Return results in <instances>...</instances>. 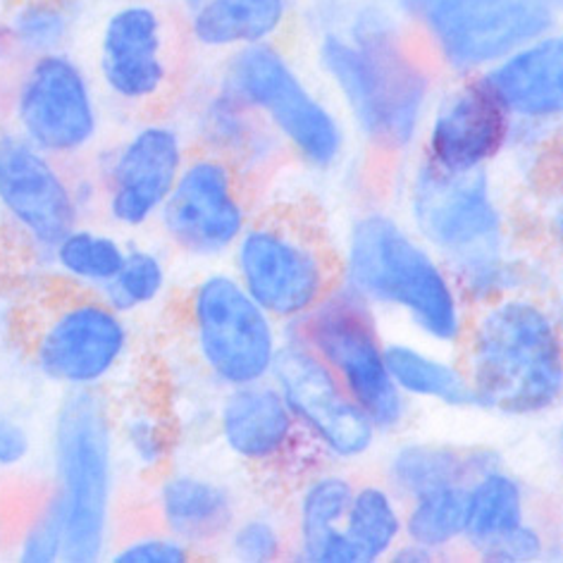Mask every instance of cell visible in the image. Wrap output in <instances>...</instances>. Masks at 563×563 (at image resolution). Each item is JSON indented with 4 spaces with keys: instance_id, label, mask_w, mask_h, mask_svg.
I'll return each instance as SVG.
<instances>
[{
    "instance_id": "cell-1",
    "label": "cell",
    "mask_w": 563,
    "mask_h": 563,
    "mask_svg": "<svg viewBox=\"0 0 563 563\" xmlns=\"http://www.w3.org/2000/svg\"><path fill=\"white\" fill-rule=\"evenodd\" d=\"M316 65L344 120L379 156L418 151L440 69L385 0H311Z\"/></svg>"
},
{
    "instance_id": "cell-2",
    "label": "cell",
    "mask_w": 563,
    "mask_h": 563,
    "mask_svg": "<svg viewBox=\"0 0 563 563\" xmlns=\"http://www.w3.org/2000/svg\"><path fill=\"white\" fill-rule=\"evenodd\" d=\"M411 230L454 277L468 308L530 291V265L518 256L506 201L492 170L449 173L416 153L406 175Z\"/></svg>"
},
{
    "instance_id": "cell-3",
    "label": "cell",
    "mask_w": 563,
    "mask_h": 563,
    "mask_svg": "<svg viewBox=\"0 0 563 563\" xmlns=\"http://www.w3.org/2000/svg\"><path fill=\"white\" fill-rule=\"evenodd\" d=\"M456 358L477 411L538 418L559 408L563 342L559 316L538 291H518L473 306Z\"/></svg>"
},
{
    "instance_id": "cell-4",
    "label": "cell",
    "mask_w": 563,
    "mask_h": 563,
    "mask_svg": "<svg viewBox=\"0 0 563 563\" xmlns=\"http://www.w3.org/2000/svg\"><path fill=\"white\" fill-rule=\"evenodd\" d=\"M340 285L375 311H394L422 340L456 351L471 308L442 261L387 210L371 208L349 224Z\"/></svg>"
},
{
    "instance_id": "cell-5",
    "label": "cell",
    "mask_w": 563,
    "mask_h": 563,
    "mask_svg": "<svg viewBox=\"0 0 563 563\" xmlns=\"http://www.w3.org/2000/svg\"><path fill=\"white\" fill-rule=\"evenodd\" d=\"M118 459L115 408L106 391H67L51 430V489L65 520L63 561L93 563L112 549Z\"/></svg>"
},
{
    "instance_id": "cell-6",
    "label": "cell",
    "mask_w": 563,
    "mask_h": 563,
    "mask_svg": "<svg viewBox=\"0 0 563 563\" xmlns=\"http://www.w3.org/2000/svg\"><path fill=\"white\" fill-rule=\"evenodd\" d=\"M216 79L258 112L299 165L311 173H332L344 163V115L311 87L282 41L222 55Z\"/></svg>"
},
{
    "instance_id": "cell-7",
    "label": "cell",
    "mask_w": 563,
    "mask_h": 563,
    "mask_svg": "<svg viewBox=\"0 0 563 563\" xmlns=\"http://www.w3.org/2000/svg\"><path fill=\"white\" fill-rule=\"evenodd\" d=\"M32 368L65 391H106L134 354V328L101 294L63 285L22 316Z\"/></svg>"
},
{
    "instance_id": "cell-8",
    "label": "cell",
    "mask_w": 563,
    "mask_h": 563,
    "mask_svg": "<svg viewBox=\"0 0 563 563\" xmlns=\"http://www.w3.org/2000/svg\"><path fill=\"white\" fill-rule=\"evenodd\" d=\"M228 258L249 297L282 328L340 285V251L311 216L291 208L253 213Z\"/></svg>"
},
{
    "instance_id": "cell-9",
    "label": "cell",
    "mask_w": 563,
    "mask_h": 563,
    "mask_svg": "<svg viewBox=\"0 0 563 563\" xmlns=\"http://www.w3.org/2000/svg\"><path fill=\"white\" fill-rule=\"evenodd\" d=\"M440 75L473 77L559 32L563 0H394Z\"/></svg>"
},
{
    "instance_id": "cell-10",
    "label": "cell",
    "mask_w": 563,
    "mask_h": 563,
    "mask_svg": "<svg viewBox=\"0 0 563 563\" xmlns=\"http://www.w3.org/2000/svg\"><path fill=\"white\" fill-rule=\"evenodd\" d=\"M179 10L165 0H118L101 24L93 46V79L106 103L132 115H148L173 101L179 89Z\"/></svg>"
},
{
    "instance_id": "cell-11",
    "label": "cell",
    "mask_w": 563,
    "mask_h": 563,
    "mask_svg": "<svg viewBox=\"0 0 563 563\" xmlns=\"http://www.w3.org/2000/svg\"><path fill=\"white\" fill-rule=\"evenodd\" d=\"M106 98L73 51L15 63L8 87V124L67 165L89 161L106 134Z\"/></svg>"
},
{
    "instance_id": "cell-12",
    "label": "cell",
    "mask_w": 563,
    "mask_h": 563,
    "mask_svg": "<svg viewBox=\"0 0 563 563\" xmlns=\"http://www.w3.org/2000/svg\"><path fill=\"white\" fill-rule=\"evenodd\" d=\"M285 336L311 349L328 365L379 434L404 430L411 401L391 383L383 328L371 303L336 285L316 308L287 325Z\"/></svg>"
},
{
    "instance_id": "cell-13",
    "label": "cell",
    "mask_w": 563,
    "mask_h": 563,
    "mask_svg": "<svg viewBox=\"0 0 563 563\" xmlns=\"http://www.w3.org/2000/svg\"><path fill=\"white\" fill-rule=\"evenodd\" d=\"M185 330L196 363L216 387L271 379L285 328L249 297L232 271H206L185 294Z\"/></svg>"
},
{
    "instance_id": "cell-14",
    "label": "cell",
    "mask_w": 563,
    "mask_h": 563,
    "mask_svg": "<svg viewBox=\"0 0 563 563\" xmlns=\"http://www.w3.org/2000/svg\"><path fill=\"white\" fill-rule=\"evenodd\" d=\"M191 151L185 126L163 112L141 115L112 144L103 141L89 158L101 187L98 216L122 232L151 228Z\"/></svg>"
},
{
    "instance_id": "cell-15",
    "label": "cell",
    "mask_w": 563,
    "mask_h": 563,
    "mask_svg": "<svg viewBox=\"0 0 563 563\" xmlns=\"http://www.w3.org/2000/svg\"><path fill=\"white\" fill-rule=\"evenodd\" d=\"M249 181L218 153L194 148L156 218L167 249L196 263H216L251 222Z\"/></svg>"
},
{
    "instance_id": "cell-16",
    "label": "cell",
    "mask_w": 563,
    "mask_h": 563,
    "mask_svg": "<svg viewBox=\"0 0 563 563\" xmlns=\"http://www.w3.org/2000/svg\"><path fill=\"white\" fill-rule=\"evenodd\" d=\"M271 379L328 463H356L373 452L379 438L373 420L311 349L285 336Z\"/></svg>"
},
{
    "instance_id": "cell-17",
    "label": "cell",
    "mask_w": 563,
    "mask_h": 563,
    "mask_svg": "<svg viewBox=\"0 0 563 563\" xmlns=\"http://www.w3.org/2000/svg\"><path fill=\"white\" fill-rule=\"evenodd\" d=\"M0 216L38 256L84 222L73 165L48 156L10 124H0Z\"/></svg>"
},
{
    "instance_id": "cell-18",
    "label": "cell",
    "mask_w": 563,
    "mask_h": 563,
    "mask_svg": "<svg viewBox=\"0 0 563 563\" xmlns=\"http://www.w3.org/2000/svg\"><path fill=\"white\" fill-rule=\"evenodd\" d=\"M514 120L481 75L449 77L422 124L418 156L449 173L492 170L506 161Z\"/></svg>"
},
{
    "instance_id": "cell-19",
    "label": "cell",
    "mask_w": 563,
    "mask_h": 563,
    "mask_svg": "<svg viewBox=\"0 0 563 563\" xmlns=\"http://www.w3.org/2000/svg\"><path fill=\"white\" fill-rule=\"evenodd\" d=\"M216 432L224 452L256 473H291L303 481L318 471L316 459L325 461L297 426L273 379L222 389Z\"/></svg>"
},
{
    "instance_id": "cell-20",
    "label": "cell",
    "mask_w": 563,
    "mask_h": 563,
    "mask_svg": "<svg viewBox=\"0 0 563 563\" xmlns=\"http://www.w3.org/2000/svg\"><path fill=\"white\" fill-rule=\"evenodd\" d=\"M191 139L194 148L218 153L230 161L242 177H265L289 158L279 136L244 101L224 89L213 77L189 93L185 112L177 118Z\"/></svg>"
},
{
    "instance_id": "cell-21",
    "label": "cell",
    "mask_w": 563,
    "mask_h": 563,
    "mask_svg": "<svg viewBox=\"0 0 563 563\" xmlns=\"http://www.w3.org/2000/svg\"><path fill=\"white\" fill-rule=\"evenodd\" d=\"M516 124L559 130L563 115V38L552 32L481 73Z\"/></svg>"
},
{
    "instance_id": "cell-22",
    "label": "cell",
    "mask_w": 563,
    "mask_h": 563,
    "mask_svg": "<svg viewBox=\"0 0 563 563\" xmlns=\"http://www.w3.org/2000/svg\"><path fill=\"white\" fill-rule=\"evenodd\" d=\"M153 489L161 530L185 542L191 552L218 547L239 518L234 489L220 477L199 471L165 468Z\"/></svg>"
},
{
    "instance_id": "cell-23",
    "label": "cell",
    "mask_w": 563,
    "mask_h": 563,
    "mask_svg": "<svg viewBox=\"0 0 563 563\" xmlns=\"http://www.w3.org/2000/svg\"><path fill=\"white\" fill-rule=\"evenodd\" d=\"M179 20L194 51L222 58L285 38L297 20V0H189Z\"/></svg>"
},
{
    "instance_id": "cell-24",
    "label": "cell",
    "mask_w": 563,
    "mask_h": 563,
    "mask_svg": "<svg viewBox=\"0 0 563 563\" xmlns=\"http://www.w3.org/2000/svg\"><path fill=\"white\" fill-rule=\"evenodd\" d=\"M501 466V456L487 446L459 449L442 442H404L394 446L385 466V483L401 501L422 492L468 485L475 475Z\"/></svg>"
},
{
    "instance_id": "cell-25",
    "label": "cell",
    "mask_w": 563,
    "mask_h": 563,
    "mask_svg": "<svg viewBox=\"0 0 563 563\" xmlns=\"http://www.w3.org/2000/svg\"><path fill=\"white\" fill-rule=\"evenodd\" d=\"M391 383L408 401H434L454 411L475 408L473 389L459 358H449L406 340H385Z\"/></svg>"
},
{
    "instance_id": "cell-26",
    "label": "cell",
    "mask_w": 563,
    "mask_h": 563,
    "mask_svg": "<svg viewBox=\"0 0 563 563\" xmlns=\"http://www.w3.org/2000/svg\"><path fill=\"white\" fill-rule=\"evenodd\" d=\"M530 520L528 492L514 473L501 466L475 475L466 485L461 544L481 554L489 544L506 538Z\"/></svg>"
},
{
    "instance_id": "cell-27",
    "label": "cell",
    "mask_w": 563,
    "mask_h": 563,
    "mask_svg": "<svg viewBox=\"0 0 563 563\" xmlns=\"http://www.w3.org/2000/svg\"><path fill=\"white\" fill-rule=\"evenodd\" d=\"M356 483L342 471L318 468L306 475L294 501L291 552L301 561L318 563L325 544L342 530Z\"/></svg>"
},
{
    "instance_id": "cell-28",
    "label": "cell",
    "mask_w": 563,
    "mask_h": 563,
    "mask_svg": "<svg viewBox=\"0 0 563 563\" xmlns=\"http://www.w3.org/2000/svg\"><path fill=\"white\" fill-rule=\"evenodd\" d=\"M356 563H377L404 540V501L385 481H365L354 487L342 523Z\"/></svg>"
},
{
    "instance_id": "cell-29",
    "label": "cell",
    "mask_w": 563,
    "mask_h": 563,
    "mask_svg": "<svg viewBox=\"0 0 563 563\" xmlns=\"http://www.w3.org/2000/svg\"><path fill=\"white\" fill-rule=\"evenodd\" d=\"M126 242L91 222H79L46 253L51 271L67 287L101 294L118 275L124 261Z\"/></svg>"
},
{
    "instance_id": "cell-30",
    "label": "cell",
    "mask_w": 563,
    "mask_h": 563,
    "mask_svg": "<svg viewBox=\"0 0 563 563\" xmlns=\"http://www.w3.org/2000/svg\"><path fill=\"white\" fill-rule=\"evenodd\" d=\"M5 36L18 60L69 51L79 26L75 0H18L5 12Z\"/></svg>"
},
{
    "instance_id": "cell-31",
    "label": "cell",
    "mask_w": 563,
    "mask_h": 563,
    "mask_svg": "<svg viewBox=\"0 0 563 563\" xmlns=\"http://www.w3.org/2000/svg\"><path fill=\"white\" fill-rule=\"evenodd\" d=\"M118 454L141 475H161L175 454V428L163 408L132 401L115 408Z\"/></svg>"
},
{
    "instance_id": "cell-32",
    "label": "cell",
    "mask_w": 563,
    "mask_h": 563,
    "mask_svg": "<svg viewBox=\"0 0 563 563\" xmlns=\"http://www.w3.org/2000/svg\"><path fill=\"white\" fill-rule=\"evenodd\" d=\"M167 291H170V263L165 253L156 246L130 242L118 275L103 287L101 297L115 311L132 318L158 306Z\"/></svg>"
},
{
    "instance_id": "cell-33",
    "label": "cell",
    "mask_w": 563,
    "mask_h": 563,
    "mask_svg": "<svg viewBox=\"0 0 563 563\" xmlns=\"http://www.w3.org/2000/svg\"><path fill=\"white\" fill-rule=\"evenodd\" d=\"M466 485L438 487L404 501V540L440 556L463 540Z\"/></svg>"
},
{
    "instance_id": "cell-34",
    "label": "cell",
    "mask_w": 563,
    "mask_h": 563,
    "mask_svg": "<svg viewBox=\"0 0 563 563\" xmlns=\"http://www.w3.org/2000/svg\"><path fill=\"white\" fill-rule=\"evenodd\" d=\"M222 547L236 561L273 563L287 556L291 540L273 514L253 511L246 516L239 514Z\"/></svg>"
},
{
    "instance_id": "cell-35",
    "label": "cell",
    "mask_w": 563,
    "mask_h": 563,
    "mask_svg": "<svg viewBox=\"0 0 563 563\" xmlns=\"http://www.w3.org/2000/svg\"><path fill=\"white\" fill-rule=\"evenodd\" d=\"M65 520L60 501L48 487L34 509L20 526L15 538V556L22 563H55L63 561Z\"/></svg>"
},
{
    "instance_id": "cell-36",
    "label": "cell",
    "mask_w": 563,
    "mask_h": 563,
    "mask_svg": "<svg viewBox=\"0 0 563 563\" xmlns=\"http://www.w3.org/2000/svg\"><path fill=\"white\" fill-rule=\"evenodd\" d=\"M191 556V549L165 530L136 534L108 552L115 563H187Z\"/></svg>"
},
{
    "instance_id": "cell-37",
    "label": "cell",
    "mask_w": 563,
    "mask_h": 563,
    "mask_svg": "<svg viewBox=\"0 0 563 563\" xmlns=\"http://www.w3.org/2000/svg\"><path fill=\"white\" fill-rule=\"evenodd\" d=\"M544 554H547L544 532L534 526L532 520H526L523 526L506 534V538L497 540L495 544H489L485 552H481L477 556L489 563H530V561H540Z\"/></svg>"
},
{
    "instance_id": "cell-38",
    "label": "cell",
    "mask_w": 563,
    "mask_h": 563,
    "mask_svg": "<svg viewBox=\"0 0 563 563\" xmlns=\"http://www.w3.org/2000/svg\"><path fill=\"white\" fill-rule=\"evenodd\" d=\"M34 432L18 413L0 411V473H15L34 456Z\"/></svg>"
},
{
    "instance_id": "cell-39",
    "label": "cell",
    "mask_w": 563,
    "mask_h": 563,
    "mask_svg": "<svg viewBox=\"0 0 563 563\" xmlns=\"http://www.w3.org/2000/svg\"><path fill=\"white\" fill-rule=\"evenodd\" d=\"M387 559L394 563H428V561H434V554H430L428 549H422L413 542L401 540L397 547L391 549V554Z\"/></svg>"
},
{
    "instance_id": "cell-40",
    "label": "cell",
    "mask_w": 563,
    "mask_h": 563,
    "mask_svg": "<svg viewBox=\"0 0 563 563\" xmlns=\"http://www.w3.org/2000/svg\"><path fill=\"white\" fill-rule=\"evenodd\" d=\"M15 63H18V58H15V53H12V46H10V41L5 36L3 22H0V73H3L5 67L15 65Z\"/></svg>"
},
{
    "instance_id": "cell-41",
    "label": "cell",
    "mask_w": 563,
    "mask_h": 563,
    "mask_svg": "<svg viewBox=\"0 0 563 563\" xmlns=\"http://www.w3.org/2000/svg\"><path fill=\"white\" fill-rule=\"evenodd\" d=\"M165 3H170V5H175L177 10H181V8H185V5L189 3V0H165Z\"/></svg>"
},
{
    "instance_id": "cell-42",
    "label": "cell",
    "mask_w": 563,
    "mask_h": 563,
    "mask_svg": "<svg viewBox=\"0 0 563 563\" xmlns=\"http://www.w3.org/2000/svg\"><path fill=\"white\" fill-rule=\"evenodd\" d=\"M385 3H394V0H385Z\"/></svg>"
}]
</instances>
